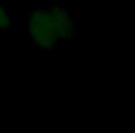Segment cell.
I'll return each mask as SVG.
<instances>
[{"instance_id":"1","label":"cell","mask_w":135,"mask_h":133,"mask_svg":"<svg viewBox=\"0 0 135 133\" xmlns=\"http://www.w3.org/2000/svg\"><path fill=\"white\" fill-rule=\"evenodd\" d=\"M27 38L38 49H50L77 34V21L60 5L38 8L27 17Z\"/></svg>"},{"instance_id":"2","label":"cell","mask_w":135,"mask_h":133,"mask_svg":"<svg viewBox=\"0 0 135 133\" xmlns=\"http://www.w3.org/2000/svg\"><path fill=\"white\" fill-rule=\"evenodd\" d=\"M13 27V16L5 3L0 2V32H5Z\"/></svg>"}]
</instances>
